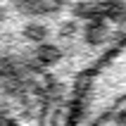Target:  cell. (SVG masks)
Returning a JSON list of instances; mask_svg holds the SVG:
<instances>
[{
    "label": "cell",
    "instance_id": "6da1fadb",
    "mask_svg": "<svg viewBox=\"0 0 126 126\" xmlns=\"http://www.w3.org/2000/svg\"><path fill=\"white\" fill-rule=\"evenodd\" d=\"M76 107V121H126V43L95 67Z\"/></svg>",
    "mask_w": 126,
    "mask_h": 126
}]
</instances>
